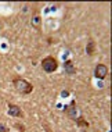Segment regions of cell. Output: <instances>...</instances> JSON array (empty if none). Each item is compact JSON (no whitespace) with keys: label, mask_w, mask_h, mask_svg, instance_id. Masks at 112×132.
Returning <instances> with one entry per match:
<instances>
[{"label":"cell","mask_w":112,"mask_h":132,"mask_svg":"<svg viewBox=\"0 0 112 132\" xmlns=\"http://www.w3.org/2000/svg\"><path fill=\"white\" fill-rule=\"evenodd\" d=\"M13 86L15 88L17 92H19V93H22V95H29V93H32V90H33V85L29 84V82L26 79H24V78H14Z\"/></svg>","instance_id":"obj_1"},{"label":"cell","mask_w":112,"mask_h":132,"mask_svg":"<svg viewBox=\"0 0 112 132\" xmlns=\"http://www.w3.org/2000/svg\"><path fill=\"white\" fill-rule=\"evenodd\" d=\"M42 68L44 70V72H54V71L58 70V60L53 56H47L42 60Z\"/></svg>","instance_id":"obj_2"},{"label":"cell","mask_w":112,"mask_h":132,"mask_svg":"<svg viewBox=\"0 0 112 132\" xmlns=\"http://www.w3.org/2000/svg\"><path fill=\"white\" fill-rule=\"evenodd\" d=\"M107 75H108V67L105 65V64H103V63L97 64L96 68H94V77H96L97 79L103 81V79L107 78Z\"/></svg>","instance_id":"obj_3"},{"label":"cell","mask_w":112,"mask_h":132,"mask_svg":"<svg viewBox=\"0 0 112 132\" xmlns=\"http://www.w3.org/2000/svg\"><path fill=\"white\" fill-rule=\"evenodd\" d=\"M64 111H65V114L71 120H75L76 118V113H78V106H76V102L72 100L68 106H65L64 107Z\"/></svg>","instance_id":"obj_4"},{"label":"cell","mask_w":112,"mask_h":132,"mask_svg":"<svg viewBox=\"0 0 112 132\" xmlns=\"http://www.w3.org/2000/svg\"><path fill=\"white\" fill-rule=\"evenodd\" d=\"M8 116L11 117H17V118H24V111L19 106L8 103Z\"/></svg>","instance_id":"obj_5"},{"label":"cell","mask_w":112,"mask_h":132,"mask_svg":"<svg viewBox=\"0 0 112 132\" xmlns=\"http://www.w3.org/2000/svg\"><path fill=\"white\" fill-rule=\"evenodd\" d=\"M64 68H65V72L68 74V75H75L76 68H75V65H73L72 60H65L64 61Z\"/></svg>","instance_id":"obj_6"},{"label":"cell","mask_w":112,"mask_h":132,"mask_svg":"<svg viewBox=\"0 0 112 132\" xmlns=\"http://www.w3.org/2000/svg\"><path fill=\"white\" fill-rule=\"evenodd\" d=\"M94 52H96V43H94V40H89V43L86 46V53L89 56H93Z\"/></svg>","instance_id":"obj_7"},{"label":"cell","mask_w":112,"mask_h":132,"mask_svg":"<svg viewBox=\"0 0 112 132\" xmlns=\"http://www.w3.org/2000/svg\"><path fill=\"white\" fill-rule=\"evenodd\" d=\"M73 121L76 122V125H78V127H89V121H86L82 116H80V117H76Z\"/></svg>","instance_id":"obj_8"},{"label":"cell","mask_w":112,"mask_h":132,"mask_svg":"<svg viewBox=\"0 0 112 132\" xmlns=\"http://www.w3.org/2000/svg\"><path fill=\"white\" fill-rule=\"evenodd\" d=\"M32 25L36 28V29H39V28H40V17H39V14H37V13H35V18L32 20Z\"/></svg>","instance_id":"obj_9"},{"label":"cell","mask_w":112,"mask_h":132,"mask_svg":"<svg viewBox=\"0 0 112 132\" xmlns=\"http://www.w3.org/2000/svg\"><path fill=\"white\" fill-rule=\"evenodd\" d=\"M14 128H17L19 132H25V127L21 125V124H15V125H14Z\"/></svg>","instance_id":"obj_10"},{"label":"cell","mask_w":112,"mask_h":132,"mask_svg":"<svg viewBox=\"0 0 112 132\" xmlns=\"http://www.w3.org/2000/svg\"><path fill=\"white\" fill-rule=\"evenodd\" d=\"M0 132H10V129H8V128H7L6 125L0 124Z\"/></svg>","instance_id":"obj_11"}]
</instances>
